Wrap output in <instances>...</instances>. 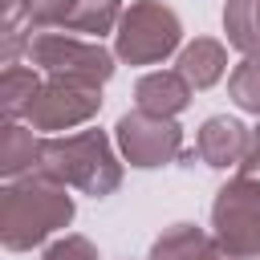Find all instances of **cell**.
<instances>
[{
	"instance_id": "6da1fadb",
	"label": "cell",
	"mask_w": 260,
	"mask_h": 260,
	"mask_svg": "<svg viewBox=\"0 0 260 260\" xmlns=\"http://www.w3.org/2000/svg\"><path fill=\"white\" fill-rule=\"evenodd\" d=\"M69 219H73V199H69V187H61V183L24 175L0 191V240L8 252L45 244Z\"/></svg>"
},
{
	"instance_id": "7a4b0ae2",
	"label": "cell",
	"mask_w": 260,
	"mask_h": 260,
	"mask_svg": "<svg viewBox=\"0 0 260 260\" xmlns=\"http://www.w3.org/2000/svg\"><path fill=\"white\" fill-rule=\"evenodd\" d=\"M49 183L77 187L85 195H110L122 183V162L114 158V146L102 130H77L65 138H45L41 142V162L37 171Z\"/></svg>"
},
{
	"instance_id": "3957f363",
	"label": "cell",
	"mask_w": 260,
	"mask_h": 260,
	"mask_svg": "<svg viewBox=\"0 0 260 260\" xmlns=\"http://www.w3.org/2000/svg\"><path fill=\"white\" fill-rule=\"evenodd\" d=\"M28 65L45 69L57 81H77V85H106L114 73V53L102 49L98 41H81L65 28H41L28 37Z\"/></svg>"
},
{
	"instance_id": "277c9868",
	"label": "cell",
	"mask_w": 260,
	"mask_h": 260,
	"mask_svg": "<svg viewBox=\"0 0 260 260\" xmlns=\"http://www.w3.org/2000/svg\"><path fill=\"white\" fill-rule=\"evenodd\" d=\"M179 41H183V24L162 0H134L118 20L114 53L126 65H158L179 49Z\"/></svg>"
},
{
	"instance_id": "5b68a950",
	"label": "cell",
	"mask_w": 260,
	"mask_h": 260,
	"mask_svg": "<svg viewBox=\"0 0 260 260\" xmlns=\"http://www.w3.org/2000/svg\"><path fill=\"white\" fill-rule=\"evenodd\" d=\"M211 228L215 244L228 248L240 260L260 256V179L236 175L215 191L211 203Z\"/></svg>"
},
{
	"instance_id": "8992f818",
	"label": "cell",
	"mask_w": 260,
	"mask_h": 260,
	"mask_svg": "<svg viewBox=\"0 0 260 260\" xmlns=\"http://www.w3.org/2000/svg\"><path fill=\"white\" fill-rule=\"evenodd\" d=\"M114 138H118V150L126 154L130 167H162L171 158L183 154V130L175 118H158V114H146V110H130L118 118L114 126Z\"/></svg>"
},
{
	"instance_id": "52a82bcc",
	"label": "cell",
	"mask_w": 260,
	"mask_h": 260,
	"mask_svg": "<svg viewBox=\"0 0 260 260\" xmlns=\"http://www.w3.org/2000/svg\"><path fill=\"white\" fill-rule=\"evenodd\" d=\"M98 110H102V89H98V85H77V81H57V77H49V81L37 89L24 122H28L37 134H57V130L85 126Z\"/></svg>"
},
{
	"instance_id": "ba28073f",
	"label": "cell",
	"mask_w": 260,
	"mask_h": 260,
	"mask_svg": "<svg viewBox=\"0 0 260 260\" xmlns=\"http://www.w3.org/2000/svg\"><path fill=\"white\" fill-rule=\"evenodd\" d=\"M248 138H252V130H248L244 122H236V118H228V114H215V118H207V122L199 126V134H195V154H199L207 167L228 171V167H240V162H244Z\"/></svg>"
},
{
	"instance_id": "9c48e42d",
	"label": "cell",
	"mask_w": 260,
	"mask_h": 260,
	"mask_svg": "<svg viewBox=\"0 0 260 260\" xmlns=\"http://www.w3.org/2000/svg\"><path fill=\"white\" fill-rule=\"evenodd\" d=\"M134 102L138 110L146 114H158V118H175L191 106V85L179 77V69H150L138 77L134 85Z\"/></svg>"
},
{
	"instance_id": "30bf717a",
	"label": "cell",
	"mask_w": 260,
	"mask_h": 260,
	"mask_svg": "<svg viewBox=\"0 0 260 260\" xmlns=\"http://www.w3.org/2000/svg\"><path fill=\"white\" fill-rule=\"evenodd\" d=\"M175 69L191 89H211L228 73V49L215 37H195L191 45L179 49V65Z\"/></svg>"
},
{
	"instance_id": "8fae6325",
	"label": "cell",
	"mask_w": 260,
	"mask_h": 260,
	"mask_svg": "<svg viewBox=\"0 0 260 260\" xmlns=\"http://www.w3.org/2000/svg\"><path fill=\"white\" fill-rule=\"evenodd\" d=\"M41 142H45V138H37L32 126H20V122H8V126H4V134H0V171H4L8 183L37 171V162H41Z\"/></svg>"
},
{
	"instance_id": "7c38bea8",
	"label": "cell",
	"mask_w": 260,
	"mask_h": 260,
	"mask_svg": "<svg viewBox=\"0 0 260 260\" xmlns=\"http://www.w3.org/2000/svg\"><path fill=\"white\" fill-rule=\"evenodd\" d=\"M228 45L244 57H260V0H228L223 8Z\"/></svg>"
},
{
	"instance_id": "4fadbf2b",
	"label": "cell",
	"mask_w": 260,
	"mask_h": 260,
	"mask_svg": "<svg viewBox=\"0 0 260 260\" xmlns=\"http://www.w3.org/2000/svg\"><path fill=\"white\" fill-rule=\"evenodd\" d=\"M41 85H45V81L37 77L32 65H8L4 77H0V106H4V118H8V122L24 118Z\"/></svg>"
},
{
	"instance_id": "5bb4252c",
	"label": "cell",
	"mask_w": 260,
	"mask_h": 260,
	"mask_svg": "<svg viewBox=\"0 0 260 260\" xmlns=\"http://www.w3.org/2000/svg\"><path fill=\"white\" fill-rule=\"evenodd\" d=\"M207 248H211V240L203 236V228H195V223H171L150 244V260H203Z\"/></svg>"
},
{
	"instance_id": "9a60e30c",
	"label": "cell",
	"mask_w": 260,
	"mask_h": 260,
	"mask_svg": "<svg viewBox=\"0 0 260 260\" xmlns=\"http://www.w3.org/2000/svg\"><path fill=\"white\" fill-rule=\"evenodd\" d=\"M228 93L244 114L260 118V57H244L232 73H228Z\"/></svg>"
},
{
	"instance_id": "2e32d148",
	"label": "cell",
	"mask_w": 260,
	"mask_h": 260,
	"mask_svg": "<svg viewBox=\"0 0 260 260\" xmlns=\"http://www.w3.org/2000/svg\"><path fill=\"white\" fill-rule=\"evenodd\" d=\"M45 260H98V252L85 236H61L45 248Z\"/></svg>"
},
{
	"instance_id": "e0dca14e",
	"label": "cell",
	"mask_w": 260,
	"mask_h": 260,
	"mask_svg": "<svg viewBox=\"0 0 260 260\" xmlns=\"http://www.w3.org/2000/svg\"><path fill=\"white\" fill-rule=\"evenodd\" d=\"M240 175L260 179V126H256L252 138H248V154H244V162H240Z\"/></svg>"
},
{
	"instance_id": "ac0fdd59",
	"label": "cell",
	"mask_w": 260,
	"mask_h": 260,
	"mask_svg": "<svg viewBox=\"0 0 260 260\" xmlns=\"http://www.w3.org/2000/svg\"><path fill=\"white\" fill-rule=\"evenodd\" d=\"M203 260H240V256H232V252H228V248H219V244H215V240H211V248H207V252H203Z\"/></svg>"
}]
</instances>
